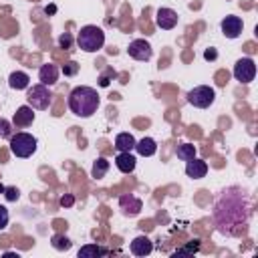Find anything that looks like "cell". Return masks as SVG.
I'll list each match as a JSON object with an SVG mask.
<instances>
[{
    "instance_id": "1",
    "label": "cell",
    "mask_w": 258,
    "mask_h": 258,
    "mask_svg": "<svg viewBox=\"0 0 258 258\" xmlns=\"http://www.w3.org/2000/svg\"><path fill=\"white\" fill-rule=\"evenodd\" d=\"M250 214V200L240 187L222 189L214 202V222L218 226V232L224 236H240L248 226Z\"/></svg>"
},
{
    "instance_id": "2",
    "label": "cell",
    "mask_w": 258,
    "mask_h": 258,
    "mask_svg": "<svg viewBox=\"0 0 258 258\" xmlns=\"http://www.w3.org/2000/svg\"><path fill=\"white\" fill-rule=\"evenodd\" d=\"M69 109L77 117H91L99 109V93L93 87H75L69 95Z\"/></svg>"
},
{
    "instance_id": "3",
    "label": "cell",
    "mask_w": 258,
    "mask_h": 258,
    "mask_svg": "<svg viewBox=\"0 0 258 258\" xmlns=\"http://www.w3.org/2000/svg\"><path fill=\"white\" fill-rule=\"evenodd\" d=\"M77 44L85 52H97V50H101L103 44H105V32H103V28H99L95 24L83 26L79 30V34H77Z\"/></svg>"
},
{
    "instance_id": "4",
    "label": "cell",
    "mask_w": 258,
    "mask_h": 258,
    "mask_svg": "<svg viewBox=\"0 0 258 258\" xmlns=\"http://www.w3.org/2000/svg\"><path fill=\"white\" fill-rule=\"evenodd\" d=\"M10 151L16 157H30L36 151V137H32L30 133H16L10 135Z\"/></svg>"
},
{
    "instance_id": "5",
    "label": "cell",
    "mask_w": 258,
    "mask_h": 258,
    "mask_svg": "<svg viewBox=\"0 0 258 258\" xmlns=\"http://www.w3.org/2000/svg\"><path fill=\"white\" fill-rule=\"evenodd\" d=\"M26 101H28V105H30L32 109L44 111V109H48V105H50V101H52V93L48 91L46 85L38 83V85H32V87L28 89Z\"/></svg>"
},
{
    "instance_id": "6",
    "label": "cell",
    "mask_w": 258,
    "mask_h": 258,
    "mask_svg": "<svg viewBox=\"0 0 258 258\" xmlns=\"http://www.w3.org/2000/svg\"><path fill=\"white\" fill-rule=\"evenodd\" d=\"M187 103L198 107V109H208L214 101H216V91L208 85H200V87H194L191 91H187Z\"/></svg>"
},
{
    "instance_id": "7",
    "label": "cell",
    "mask_w": 258,
    "mask_h": 258,
    "mask_svg": "<svg viewBox=\"0 0 258 258\" xmlns=\"http://www.w3.org/2000/svg\"><path fill=\"white\" fill-rule=\"evenodd\" d=\"M234 77L240 83L254 81V77H256V64H254V60L250 56H244V58L236 60V64H234Z\"/></svg>"
},
{
    "instance_id": "8",
    "label": "cell",
    "mask_w": 258,
    "mask_h": 258,
    "mask_svg": "<svg viewBox=\"0 0 258 258\" xmlns=\"http://www.w3.org/2000/svg\"><path fill=\"white\" fill-rule=\"evenodd\" d=\"M127 52H129V56L135 58V60H149L151 54H153V48H151V44H149L147 40L137 38V40H131V42H129Z\"/></svg>"
},
{
    "instance_id": "9",
    "label": "cell",
    "mask_w": 258,
    "mask_h": 258,
    "mask_svg": "<svg viewBox=\"0 0 258 258\" xmlns=\"http://www.w3.org/2000/svg\"><path fill=\"white\" fill-rule=\"evenodd\" d=\"M222 34L226 36V38H238L240 36V32H242V28H244V22H242V18L240 16H226L224 20H222Z\"/></svg>"
},
{
    "instance_id": "10",
    "label": "cell",
    "mask_w": 258,
    "mask_h": 258,
    "mask_svg": "<svg viewBox=\"0 0 258 258\" xmlns=\"http://www.w3.org/2000/svg\"><path fill=\"white\" fill-rule=\"evenodd\" d=\"M155 24L161 30H171L177 24V12L171 10V8H159L155 12Z\"/></svg>"
},
{
    "instance_id": "11",
    "label": "cell",
    "mask_w": 258,
    "mask_h": 258,
    "mask_svg": "<svg viewBox=\"0 0 258 258\" xmlns=\"http://www.w3.org/2000/svg\"><path fill=\"white\" fill-rule=\"evenodd\" d=\"M141 200L139 198H135V196H131V194H125V196H121L119 198V208H121V212L125 214V216H137L139 212H141Z\"/></svg>"
},
{
    "instance_id": "12",
    "label": "cell",
    "mask_w": 258,
    "mask_h": 258,
    "mask_svg": "<svg viewBox=\"0 0 258 258\" xmlns=\"http://www.w3.org/2000/svg\"><path fill=\"white\" fill-rule=\"evenodd\" d=\"M32 121H34V111H32L30 105H22V107H18L16 113H14V119H12L14 127H18V129H24V127L32 125Z\"/></svg>"
},
{
    "instance_id": "13",
    "label": "cell",
    "mask_w": 258,
    "mask_h": 258,
    "mask_svg": "<svg viewBox=\"0 0 258 258\" xmlns=\"http://www.w3.org/2000/svg\"><path fill=\"white\" fill-rule=\"evenodd\" d=\"M206 173H208V163L204 161V159H189L187 163H185V175L187 177H191V179H202V177H206Z\"/></svg>"
},
{
    "instance_id": "14",
    "label": "cell",
    "mask_w": 258,
    "mask_h": 258,
    "mask_svg": "<svg viewBox=\"0 0 258 258\" xmlns=\"http://www.w3.org/2000/svg\"><path fill=\"white\" fill-rule=\"evenodd\" d=\"M38 79H40V83H42V85H46V87L54 85V83L58 81V67H56V64H52V62L42 64V67L38 69Z\"/></svg>"
},
{
    "instance_id": "15",
    "label": "cell",
    "mask_w": 258,
    "mask_h": 258,
    "mask_svg": "<svg viewBox=\"0 0 258 258\" xmlns=\"http://www.w3.org/2000/svg\"><path fill=\"white\" fill-rule=\"evenodd\" d=\"M129 250H131V254H135V256H147V254H151V250H153V242H151L147 236H137V238H133Z\"/></svg>"
},
{
    "instance_id": "16",
    "label": "cell",
    "mask_w": 258,
    "mask_h": 258,
    "mask_svg": "<svg viewBox=\"0 0 258 258\" xmlns=\"http://www.w3.org/2000/svg\"><path fill=\"white\" fill-rule=\"evenodd\" d=\"M135 155L131 153V151H119L117 153V157H115V165H117V169L119 171H123V173H131L133 169H135Z\"/></svg>"
},
{
    "instance_id": "17",
    "label": "cell",
    "mask_w": 258,
    "mask_h": 258,
    "mask_svg": "<svg viewBox=\"0 0 258 258\" xmlns=\"http://www.w3.org/2000/svg\"><path fill=\"white\" fill-rule=\"evenodd\" d=\"M8 85H10V89H14V91L28 89L30 77H28L26 73H22V71H14V73H10V77H8Z\"/></svg>"
},
{
    "instance_id": "18",
    "label": "cell",
    "mask_w": 258,
    "mask_h": 258,
    "mask_svg": "<svg viewBox=\"0 0 258 258\" xmlns=\"http://www.w3.org/2000/svg\"><path fill=\"white\" fill-rule=\"evenodd\" d=\"M135 151L139 155H143V157H151L157 151V143L151 137H143L141 141H135Z\"/></svg>"
},
{
    "instance_id": "19",
    "label": "cell",
    "mask_w": 258,
    "mask_h": 258,
    "mask_svg": "<svg viewBox=\"0 0 258 258\" xmlns=\"http://www.w3.org/2000/svg\"><path fill=\"white\" fill-rule=\"evenodd\" d=\"M115 147H117V151H133L135 149V137L131 133H119L115 137Z\"/></svg>"
},
{
    "instance_id": "20",
    "label": "cell",
    "mask_w": 258,
    "mask_h": 258,
    "mask_svg": "<svg viewBox=\"0 0 258 258\" xmlns=\"http://www.w3.org/2000/svg\"><path fill=\"white\" fill-rule=\"evenodd\" d=\"M105 254H107V248L97 246V244H87L79 250V258H97V256H105Z\"/></svg>"
},
{
    "instance_id": "21",
    "label": "cell",
    "mask_w": 258,
    "mask_h": 258,
    "mask_svg": "<svg viewBox=\"0 0 258 258\" xmlns=\"http://www.w3.org/2000/svg\"><path fill=\"white\" fill-rule=\"evenodd\" d=\"M109 171V161L105 159V157H97L95 161H93V167H91V175L95 177V179H101V177H105V173Z\"/></svg>"
},
{
    "instance_id": "22",
    "label": "cell",
    "mask_w": 258,
    "mask_h": 258,
    "mask_svg": "<svg viewBox=\"0 0 258 258\" xmlns=\"http://www.w3.org/2000/svg\"><path fill=\"white\" fill-rule=\"evenodd\" d=\"M175 153H177V157L181 161H189V159L196 157V145H191V143H179L177 149H175Z\"/></svg>"
},
{
    "instance_id": "23",
    "label": "cell",
    "mask_w": 258,
    "mask_h": 258,
    "mask_svg": "<svg viewBox=\"0 0 258 258\" xmlns=\"http://www.w3.org/2000/svg\"><path fill=\"white\" fill-rule=\"evenodd\" d=\"M50 242H52V248L54 250H69L71 248V240L67 236H62V234H54Z\"/></svg>"
},
{
    "instance_id": "24",
    "label": "cell",
    "mask_w": 258,
    "mask_h": 258,
    "mask_svg": "<svg viewBox=\"0 0 258 258\" xmlns=\"http://www.w3.org/2000/svg\"><path fill=\"white\" fill-rule=\"evenodd\" d=\"M115 77H117V71L107 69L105 73H101V77H99V85H101V87H109V83H111Z\"/></svg>"
},
{
    "instance_id": "25",
    "label": "cell",
    "mask_w": 258,
    "mask_h": 258,
    "mask_svg": "<svg viewBox=\"0 0 258 258\" xmlns=\"http://www.w3.org/2000/svg\"><path fill=\"white\" fill-rule=\"evenodd\" d=\"M12 135V125L4 117H0V139H10Z\"/></svg>"
},
{
    "instance_id": "26",
    "label": "cell",
    "mask_w": 258,
    "mask_h": 258,
    "mask_svg": "<svg viewBox=\"0 0 258 258\" xmlns=\"http://www.w3.org/2000/svg\"><path fill=\"white\" fill-rule=\"evenodd\" d=\"M73 40H75V38H73L71 32H62V34L58 36V46L64 48V50H69V48L73 46Z\"/></svg>"
},
{
    "instance_id": "27",
    "label": "cell",
    "mask_w": 258,
    "mask_h": 258,
    "mask_svg": "<svg viewBox=\"0 0 258 258\" xmlns=\"http://www.w3.org/2000/svg\"><path fill=\"white\" fill-rule=\"evenodd\" d=\"M77 73H79V64H77L75 60H69V62L62 64V75H64V77H73V75H77Z\"/></svg>"
},
{
    "instance_id": "28",
    "label": "cell",
    "mask_w": 258,
    "mask_h": 258,
    "mask_svg": "<svg viewBox=\"0 0 258 258\" xmlns=\"http://www.w3.org/2000/svg\"><path fill=\"white\" fill-rule=\"evenodd\" d=\"M198 250H200V240H191L187 246L179 248L175 254H191V252H198Z\"/></svg>"
},
{
    "instance_id": "29",
    "label": "cell",
    "mask_w": 258,
    "mask_h": 258,
    "mask_svg": "<svg viewBox=\"0 0 258 258\" xmlns=\"http://www.w3.org/2000/svg\"><path fill=\"white\" fill-rule=\"evenodd\" d=\"M4 198H6L8 202H16V200L20 198L18 187H4Z\"/></svg>"
},
{
    "instance_id": "30",
    "label": "cell",
    "mask_w": 258,
    "mask_h": 258,
    "mask_svg": "<svg viewBox=\"0 0 258 258\" xmlns=\"http://www.w3.org/2000/svg\"><path fill=\"white\" fill-rule=\"evenodd\" d=\"M8 220H10L8 210H6L4 206H0V230H4V228L8 226Z\"/></svg>"
},
{
    "instance_id": "31",
    "label": "cell",
    "mask_w": 258,
    "mask_h": 258,
    "mask_svg": "<svg viewBox=\"0 0 258 258\" xmlns=\"http://www.w3.org/2000/svg\"><path fill=\"white\" fill-rule=\"evenodd\" d=\"M58 204H60L62 208H71V206L75 204V196H73V194H64V196L58 200Z\"/></svg>"
},
{
    "instance_id": "32",
    "label": "cell",
    "mask_w": 258,
    "mask_h": 258,
    "mask_svg": "<svg viewBox=\"0 0 258 258\" xmlns=\"http://www.w3.org/2000/svg\"><path fill=\"white\" fill-rule=\"evenodd\" d=\"M216 56H218L216 48H206V52H204V58H206V60H214Z\"/></svg>"
},
{
    "instance_id": "33",
    "label": "cell",
    "mask_w": 258,
    "mask_h": 258,
    "mask_svg": "<svg viewBox=\"0 0 258 258\" xmlns=\"http://www.w3.org/2000/svg\"><path fill=\"white\" fill-rule=\"evenodd\" d=\"M0 194H4V185L2 183H0Z\"/></svg>"
}]
</instances>
